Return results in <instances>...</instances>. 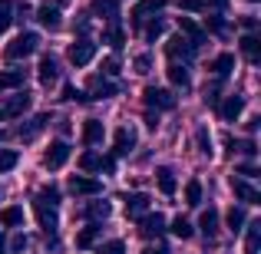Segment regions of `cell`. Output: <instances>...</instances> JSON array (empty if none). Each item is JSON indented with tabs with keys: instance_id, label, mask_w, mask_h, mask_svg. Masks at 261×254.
I'll return each mask as SVG.
<instances>
[{
	"instance_id": "obj_4",
	"label": "cell",
	"mask_w": 261,
	"mask_h": 254,
	"mask_svg": "<svg viewBox=\"0 0 261 254\" xmlns=\"http://www.w3.org/2000/svg\"><path fill=\"white\" fill-rule=\"evenodd\" d=\"M66 159H70V146H66L63 139H57V142H50V149L43 152V165L46 168H63L66 165Z\"/></svg>"
},
{
	"instance_id": "obj_53",
	"label": "cell",
	"mask_w": 261,
	"mask_h": 254,
	"mask_svg": "<svg viewBox=\"0 0 261 254\" xmlns=\"http://www.w3.org/2000/svg\"><path fill=\"white\" fill-rule=\"evenodd\" d=\"M248 4H258V0H248Z\"/></svg>"
},
{
	"instance_id": "obj_37",
	"label": "cell",
	"mask_w": 261,
	"mask_h": 254,
	"mask_svg": "<svg viewBox=\"0 0 261 254\" xmlns=\"http://www.w3.org/2000/svg\"><path fill=\"white\" fill-rule=\"evenodd\" d=\"M63 99H66V102H89V96L83 93V89H76L73 83H66V86H63Z\"/></svg>"
},
{
	"instance_id": "obj_34",
	"label": "cell",
	"mask_w": 261,
	"mask_h": 254,
	"mask_svg": "<svg viewBox=\"0 0 261 254\" xmlns=\"http://www.w3.org/2000/svg\"><path fill=\"white\" fill-rule=\"evenodd\" d=\"M169 231H172V235H175V238H182V241H189V238H192V224H189V221H185V218H182V215H178V218H175V221H172V228H169Z\"/></svg>"
},
{
	"instance_id": "obj_12",
	"label": "cell",
	"mask_w": 261,
	"mask_h": 254,
	"mask_svg": "<svg viewBox=\"0 0 261 254\" xmlns=\"http://www.w3.org/2000/svg\"><path fill=\"white\" fill-rule=\"evenodd\" d=\"M46 122H50V116H46V112H40L37 119H30L27 126H20V129H17V135H20L23 142H30V139H37V135L46 129Z\"/></svg>"
},
{
	"instance_id": "obj_22",
	"label": "cell",
	"mask_w": 261,
	"mask_h": 254,
	"mask_svg": "<svg viewBox=\"0 0 261 254\" xmlns=\"http://www.w3.org/2000/svg\"><path fill=\"white\" fill-rule=\"evenodd\" d=\"M242 53L248 57V63H258L261 60V40L255 37V33H245L242 37Z\"/></svg>"
},
{
	"instance_id": "obj_7",
	"label": "cell",
	"mask_w": 261,
	"mask_h": 254,
	"mask_svg": "<svg viewBox=\"0 0 261 254\" xmlns=\"http://www.w3.org/2000/svg\"><path fill=\"white\" fill-rule=\"evenodd\" d=\"M166 53H169V60H172V63H178V60H185V63H189V60L195 57V46H192L185 37H172L166 43Z\"/></svg>"
},
{
	"instance_id": "obj_25",
	"label": "cell",
	"mask_w": 261,
	"mask_h": 254,
	"mask_svg": "<svg viewBox=\"0 0 261 254\" xmlns=\"http://www.w3.org/2000/svg\"><path fill=\"white\" fill-rule=\"evenodd\" d=\"M83 142H86V146L102 142V122H99V119H86V122H83Z\"/></svg>"
},
{
	"instance_id": "obj_6",
	"label": "cell",
	"mask_w": 261,
	"mask_h": 254,
	"mask_svg": "<svg viewBox=\"0 0 261 254\" xmlns=\"http://www.w3.org/2000/svg\"><path fill=\"white\" fill-rule=\"evenodd\" d=\"M142 96H146V106H149V109H175V96L169 93V89L149 86Z\"/></svg>"
},
{
	"instance_id": "obj_15",
	"label": "cell",
	"mask_w": 261,
	"mask_h": 254,
	"mask_svg": "<svg viewBox=\"0 0 261 254\" xmlns=\"http://www.w3.org/2000/svg\"><path fill=\"white\" fill-rule=\"evenodd\" d=\"M146 211H149V195L146 191H136V195L126 198V215L129 218H139V215H146Z\"/></svg>"
},
{
	"instance_id": "obj_13",
	"label": "cell",
	"mask_w": 261,
	"mask_h": 254,
	"mask_svg": "<svg viewBox=\"0 0 261 254\" xmlns=\"http://www.w3.org/2000/svg\"><path fill=\"white\" fill-rule=\"evenodd\" d=\"M139 231L146 238H159L162 231H166V218L155 211V215H142V221H139Z\"/></svg>"
},
{
	"instance_id": "obj_17",
	"label": "cell",
	"mask_w": 261,
	"mask_h": 254,
	"mask_svg": "<svg viewBox=\"0 0 261 254\" xmlns=\"http://www.w3.org/2000/svg\"><path fill=\"white\" fill-rule=\"evenodd\" d=\"M37 76H40V83H43V86H50L53 79L60 76L57 60H53V57H43V60H40V66H37Z\"/></svg>"
},
{
	"instance_id": "obj_51",
	"label": "cell",
	"mask_w": 261,
	"mask_h": 254,
	"mask_svg": "<svg viewBox=\"0 0 261 254\" xmlns=\"http://www.w3.org/2000/svg\"><path fill=\"white\" fill-rule=\"evenodd\" d=\"M142 254H166V248H146Z\"/></svg>"
},
{
	"instance_id": "obj_47",
	"label": "cell",
	"mask_w": 261,
	"mask_h": 254,
	"mask_svg": "<svg viewBox=\"0 0 261 254\" xmlns=\"http://www.w3.org/2000/svg\"><path fill=\"white\" fill-rule=\"evenodd\" d=\"M116 70H119V63H116V60H106V63H102V73H106V76H113Z\"/></svg>"
},
{
	"instance_id": "obj_23",
	"label": "cell",
	"mask_w": 261,
	"mask_h": 254,
	"mask_svg": "<svg viewBox=\"0 0 261 254\" xmlns=\"http://www.w3.org/2000/svg\"><path fill=\"white\" fill-rule=\"evenodd\" d=\"M198 228H202L205 238H215V235H218V211H215V208L202 211V218H198Z\"/></svg>"
},
{
	"instance_id": "obj_20",
	"label": "cell",
	"mask_w": 261,
	"mask_h": 254,
	"mask_svg": "<svg viewBox=\"0 0 261 254\" xmlns=\"http://www.w3.org/2000/svg\"><path fill=\"white\" fill-rule=\"evenodd\" d=\"M0 228H23V208L10 205V208L0 211Z\"/></svg>"
},
{
	"instance_id": "obj_18",
	"label": "cell",
	"mask_w": 261,
	"mask_h": 254,
	"mask_svg": "<svg viewBox=\"0 0 261 254\" xmlns=\"http://www.w3.org/2000/svg\"><path fill=\"white\" fill-rule=\"evenodd\" d=\"M37 20L46 26V30H60V7H57V4H53V7L43 4V7L37 10Z\"/></svg>"
},
{
	"instance_id": "obj_31",
	"label": "cell",
	"mask_w": 261,
	"mask_h": 254,
	"mask_svg": "<svg viewBox=\"0 0 261 254\" xmlns=\"http://www.w3.org/2000/svg\"><path fill=\"white\" fill-rule=\"evenodd\" d=\"M258 244H261V221H251L248 224V241H245V248H248V254H258Z\"/></svg>"
},
{
	"instance_id": "obj_38",
	"label": "cell",
	"mask_w": 261,
	"mask_h": 254,
	"mask_svg": "<svg viewBox=\"0 0 261 254\" xmlns=\"http://www.w3.org/2000/svg\"><path fill=\"white\" fill-rule=\"evenodd\" d=\"M99 165H102V159L96 152H83V155H80V168H83V172H96Z\"/></svg>"
},
{
	"instance_id": "obj_45",
	"label": "cell",
	"mask_w": 261,
	"mask_h": 254,
	"mask_svg": "<svg viewBox=\"0 0 261 254\" xmlns=\"http://www.w3.org/2000/svg\"><path fill=\"white\" fill-rule=\"evenodd\" d=\"M149 66H152V60L142 53V57H136V73H149Z\"/></svg>"
},
{
	"instance_id": "obj_28",
	"label": "cell",
	"mask_w": 261,
	"mask_h": 254,
	"mask_svg": "<svg viewBox=\"0 0 261 254\" xmlns=\"http://www.w3.org/2000/svg\"><path fill=\"white\" fill-rule=\"evenodd\" d=\"M185 205H192V208L202 205V182H198V178H192V182L185 185Z\"/></svg>"
},
{
	"instance_id": "obj_33",
	"label": "cell",
	"mask_w": 261,
	"mask_h": 254,
	"mask_svg": "<svg viewBox=\"0 0 261 254\" xmlns=\"http://www.w3.org/2000/svg\"><path fill=\"white\" fill-rule=\"evenodd\" d=\"M169 79H172V86H189V70H185V66H178V63H172L169 66Z\"/></svg>"
},
{
	"instance_id": "obj_41",
	"label": "cell",
	"mask_w": 261,
	"mask_h": 254,
	"mask_svg": "<svg viewBox=\"0 0 261 254\" xmlns=\"http://www.w3.org/2000/svg\"><path fill=\"white\" fill-rule=\"evenodd\" d=\"M162 30H166V26H162V20H155V23H149V26H146V40H149V43H155V40L162 37Z\"/></svg>"
},
{
	"instance_id": "obj_55",
	"label": "cell",
	"mask_w": 261,
	"mask_h": 254,
	"mask_svg": "<svg viewBox=\"0 0 261 254\" xmlns=\"http://www.w3.org/2000/svg\"><path fill=\"white\" fill-rule=\"evenodd\" d=\"M0 119H4V116H0Z\"/></svg>"
},
{
	"instance_id": "obj_2",
	"label": "cell",
	"mask_w": 261,
	"mask_h": 254,
	"mask_svg": "<svg viewBox=\"0 0 261 254\" xmlns=\"http://www.w3.org/2000/svg\"><path fill=\"white\" fill-rule=\"evenodd\" d=\"M33 215H37L40 228H43L46 235H53V231H57V224H60V218H57V205H53V202H46L43 195H37V198H33Z\"/></svg>"
},
{
	"instance_id": "obj_50",
	"label": "cell",
	"mask_w": 261,
	"mask_h": 254,
	"mask_svg": "<svg viewBox=\"0 0 261 254\" xmlns=\"http://www.w3.org/2000/svg\"><path fill=\"white\" fill-rule=\"evenodd\" d=\"M202 4H212V7H218V10H225V7H228V0H202Z\"/></svg>"
},
{
	"instance_id": "obj_42",
	"label": "cell",
	"mask_w": 261,
	"mask_h": 254,
	"mask_svg": "<svg viewBox=\"0 0 261 254\" xmlns=\"http://www.w3.org/2000/svg\"><path fill=\"white\" fill-rule=\"evenodd\" d=\"M99 254H126V244H122V241H106L99 248Z\"/></svg>"
},
{
	"instance_id": "obj_32",
	"label": "cell",
	"mask_w": 261,
	"mask_h": 254,
	"mask_svg": "<svg viewBox=\"0 0 261 254\" xmlns=\"http://www.w3.org/2000/svg\"><path fill=\"white\" fill-rule=\"evenodd\" d=\"M116 10H119V0H93V13L99 17H116Z\"/></svg>"
},
{
	"instance_id": "obj_3",
	"label": "cell",
	"mask_w": 261,
	"mask_h": 254,
	"mask_svg": "<svg viewBox=\"0 0 261 254\" xmlns=\"http://www.w3.org/2000/svg\"><path fill=\"white\" fill-rule=\"evenodd\" d=\"M66 57H70V63L76 66V70H80V66H89V63H93V57H96V43L83 37V40H76V43H70Z\"/></svg>"
},
{
	"instance_id": "obj_21",
	"label": "cell",
	"mask_w": 261,
	"mask_h": 254,
	"mask_svg": "<svg viewBox=\"0 0 261 254\" xmlns=\"http://www.w3.org/2000/svg\"><path fill=\"white\" fill-rule=\"evenodd\" d=\"M155 182H159V191L162 195H175V172L169 165H159L155 168Z\"/></svg>"
},
{
	"instance_id": "obj_1",
	"label": "cell",
	"mask_w": 261,
	"mask_h": 254,
	"mask_svg": "<svg viewBox=\"0 0 261 254\" xmlns=\"http://www.w3.org/2000/svg\"><path fill=\"white\" fill-rule=\"evenodd\" d=\"M37 46H40V37L27 30V33H20V37H13L10 43H7L4 57H7V60H27L30 53H37Z\"/></svg>"
},
{
	"instance_id": "obj_27",
	"label": "cell",
	"mask_w": 261,
	"mask_h": 254,
	"mask_svg": "<svg viewBox=\"0 0 261 254\" xmlns=\"http://www.w3.org/2000/svg\"><path fill=\"white\" fill-rule=\"evenodd\" d=\"M83 215L93 218V221H106V218H109V202H89Z\"/></svg>"
},
{
	"instance_id": "obj_44",
	"label": "cell",
	"mask_w": 261,
	"mask_h": 254,
	"mask_svg": "<svg viewBox=\"0 0 261 254\" xmlns=\"http://www.w3.org/2000/svg\"><path fill=\"white\" fill-rule=\"evenodd\" d=\"M27 248V238L23 235H13V241L7 244V254H17V251H23Z\"/></svg>"
},
{
	"instance_id": "obj_24",
	"label": "cell",
	"mask_w": 261,
	"mask_h": 254,
	"mask_svg": "<svg viewBox=\"0 0 261 254\" xmlns=\"http://www.w3.org/2000/svg\"><path fill=\"white\" fill-rule=\"evenodd\" d=\"M27 79V70H4L0 73V89H20Z\"/></svg>"
},
{
	"instance_id": "obj_30",
	"label": "cell",
	"mask_w": 261,
	"mask_h": 254,
	"mask_svg": "<svg viewBox=\"0 0 261 254\" xmlns=\"http://www.w3.org/2000/svg\"><path fill=\"white\" fill-rule=\"evenodd\" d=\"M99 235H102V228H99V224H89V228H83V231L76 235V244H80V248H89V244H93Z\"/></svg>"
},
{
	"instance_id": "obj_29",
	"label": "cell",
	"mask_w": 261,
	"mask_h": 254,
	"mask_svg": "<svg viewBox=\"0 0 261 254\" xmlns=\"http://www.w3.org/2000/svg\"><path fill=\"white\" fill-rule=\"evenodd\" d=\"M225 221H228V231H231V235H238V231H242V224H245V211L231 205L228 215H225Z\"/></svg>"
},
{
	"instance_id": "obj_8",
	"label": "cell",
	"mask_w": 261,
	"mask_h": 254,
	"mask_svg": "<svg viewBox=\"0 0 261 254\" xmlns=\"http://www.w3.org/2000/svg\"><path fill=\"white\" fill-rule=\"evenodd\" d=\"M27 109H30V96L27 93H17V96H10V99L0 106V116L4 119H17V116H23Z\"/></svg>"
},
{
	"instance_id": "obj_52",
	"label": "cell",
	"mask_w": 261,
	"mask_h": 254,
	"mask_svg": "<svg viewBox=\"0 0 261 254\" xmlns=\"http://www.w3.org/2000/svg\"><path fill=\"white\" fill-rule=\"evenodd\" d=\"M0 254H7V238L0 235Z\"/></svg>"
},
{
	"instance_id": "obj_49",
	"label": "cell",
	"mask_w": 261,
	"mask_h": 254,
	"mask_svg": "<svg viewBox=\"0 0 261 254\" xmlns=\"http://www.w3.org/2000/svg\"><path fill=\"white\" fill-rule=\"evenodd\" d=\"M99 168H106V172H113L116 168V159H113V155H109V159H102V165Z\"/></svg>"
},
{
	"instance_id": "obj_40",
	"label": "cell",
	"mask_w": 261,
	"mask_h": 254,
	"mask_svg": "<svg viewBox=\"0 0 261 254\" xmlns=\"http://www.w3.org/2000/svg\"><path fill=\"white\" fill-rule=\"evenodd\" d=\"M10 23H13V17H10V0H0V33H4Z\"/></svg>"
},
{
	"instance_id": "obj_48",
	"label": "cell",
	"mask_w": 261,
	"mask_h": 254,
	"mask_svg": "<svg viewBox=\"0 0 261 254\" xmlns=\"http://www.w3.org/2000/svg\"><path fill=\"white\" fill-rule=\"evenodd\" d=\"M238 152H242V155H255L258 149H255V142H242V146H238Z\"/></svg>"
},
{
	"instance_id": "obj_36",
	"label": "cell",
	"mask_w": 261,
	"mask_h": 254,
	"mask_svg": "<svg viewBox=\"0 0 261 254\" xmlns=\"http://www.w3.org/2000/svg\"><path fill=\"white\" fill-rule=\"evenodd\" d=\"M195 142H198V152H202V155H212V132L205 126L195 132Z\"/></svg>"
},
{
	"instance_id": "obj_39",
	"label": "cell",
	"mask_w": 261,
	"mask_h": 254,
	"mask_svg": "<svg viewBox=\"0 0 261 254\" xmlns=\"http://www.w3.org/2000/svg\"><path fill=\"white\" fill-rule=\"evenodd\" d=\"M106 40H109V46H113V50H119L122 43H126V33L119 30V26H109V33H106Z\"/></svg>"
},
{
	"instance_id": "obj_43",
	"label": "cell",
	"mask_w": 261,
	"mask_h": 254,
	"mask_svg": "<svg viewBox=\"0 0 261 254\" xmlns=\"http://www.w3.org/2000/svg\"><path fill=\"white\" fill-rule=\"evenodd\" d=\"M178 7H182V10H189V13H202L205 10L202 0H178Z\"/></svg>"
},
{
	"instance_id": "obj_10",
	"label": "cell",
	"mask_w": 261,
	"mask_h": 254,
	"mask_svg": "<svg viewBox=\"0 0 261 254\" xmlns=\"http://www.w3.org/2000/svg\"><path fill=\"white\" fill-rule=\"evenodd\" d=\"M136 149V132L129 126H122V129H116V139H113V152L116 155H129Z\"/></svg>"
},
{
	"instance_id": "obj_19",
	"label": "cell",
	"mask_w": 261,
	"mask_h": 254,
	"mask_svg": "<svg viewBox=\"0 0 261 254\" xmlns=\"http://www.w3.org/2000/svg\"><path fill=\"white\" fill-rule=\"evenodd\" d=\"M231 191H235V195L242 198L245 205H258V202H261V195H258L255 188H251L248 182H242V178H231Z\"/></svg>"
},
{
	"instance_id": "obj_9",
	"label": "cell",
	"mask_w": 261,
	"mask_h": 254,
	"mask_svg": "<svg viewBox=\"0 0 261 254\" xmlns=\"http://www.w3.org/2000/svg\"><path fill=\"white\" fill-rule=\"evenodd\" d=\"M166 4H169V0H139V4L133 7V26H142L149 13H159Z\"/></svg>"
},
{
	"instance_id": "obj_14",
	"label": "cell",
	"mask_w": 261,
	"mask_h": 254,
	"mask_svg": "<svg viewBox=\"0 0 261 254\" xmlns=\"http://www.w3.org/2000/svg\"><path fill=\"white\" fill-rule=\"evenodd\" d=\"M178 30H182V37H185V40H189V43H192V46H195V50H198V46H202V43H205V33H202V30H198V26H195V23H192V20H189V17H178Z\"/></svg>"
},
{
	"instance_id": "obj_16",
	"label": "cell",
	"mask_w": 261,
	"mask_h": 254,
	"mask_svg": "<svg viewBox=\"0 0 261 254\" xmlns=\"http://www.w3.org/2000/svg\"><path fill=\"white\" fill-rule=\"evenodd\" d=\"M208 70L215 73L218 79H225V76H228L231 70H235V57H231V53H218V57H215V60L208 63Z\"/></svg>"
},
{
	"instance_id": "obj_5",
	"label": "cell",
	"mask_w": 261,
	"mask_h": 254,
	"mask_svg": "<svg viewBox=\"0 0 261 254\" xmlns=\"http://www.w3.org/2000/svg\"><path fill=\"white\" fill-rule=\"evenodd\" d=\"M66 188H70L73 195H102V182L99 178H89V175H73L70 182H66Z\"/></svg>"
},
{
	"instance_id": "obj_26",
	"label": "cell",
	"mask_w": 261,
	"mask_h": 254,
	"mask_svg": "<svg viewBox=\"0 0 261 254\" xmlns=\"http://www.w3.org/2000/svg\"><path fill=\"white\" fill-rule=\"evenodd\" d=\"M116 93H119V86H116V83L96 79V83H93V96H89V99H109V96H116Z\"/></svg>"
},
{
	"instance_id": "obj_54",
	"label": "cell",
	"mask_w": 261,
	"mask_h": 254,
	"mask_svg": "<svg viewBox=\"0 0 261 254\" xmlns=\"http://www.w3.org/2000/svg\"><path fill=\"white\" fill-rule=\"evenodd\" d=\"M0 139H4V132H0Z\"/></svg>"
},
{
	"instance_id": "obj_35",
	"label": "cell",
	"mask_w": 261,
	"mask_h": 254,
	"mask_svg": "<svg viewBox=\"0 0 261 254\" xmlns=\"http://www.w3.org/2000/svg\"><path fill=\"white\" fill-rule=\"evenodd\" d=\"M17 162H20V155L13 152V149H0V172L17 168Z\"/></svg>"
},
{
	"instance_id": "obj_11",
	"label": "cell",
	"mask_w": 261,
	"mask_h": 254,
	"mask_svg": "<svg viewBox=\"0 0 261 254\" xmlns=\"http://www.w3.org/2000/svg\"><path fill=\"white\" fill-rule=\"evenodd\" d=\"M242 109H245V99H242V96H228L225 102H218V116H222L225 122H235L238 116H242Z\"/></svg>"
},
{
	"instance_id": "obj_46",
	"label": "cell",
	"mask_w": 261,
	"mask_h": 254,
	"mask_svg": "<svg viewBox=\"0 0 261 254\" xmlns=\"http://www.w3.org/2000/svg\"><path fill=\"white\" fill-rule=\"evenodd\" d=\"M208 30L212 33H225V20L222 17H208Z\"/></svg>"
}]
</instances>
